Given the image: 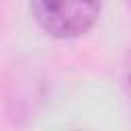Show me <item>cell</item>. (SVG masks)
Here are the masks:
<instances>
[{
  "label": "cell",
  "mask_w": 131,
  "mask_h": 131,
  "mask_svg": "<svg viewBox=\"0 0 131 131\" xmlns=\"http://www.w3.org/2000/svg\"><path fill=\"white\" fill-rule=\"evenodd\" d=\"M102 0H31L35 23L49 37L76 39L98 20Z\"/></svg>",
  "instance_id": "cell-1"
}]
</instances>
